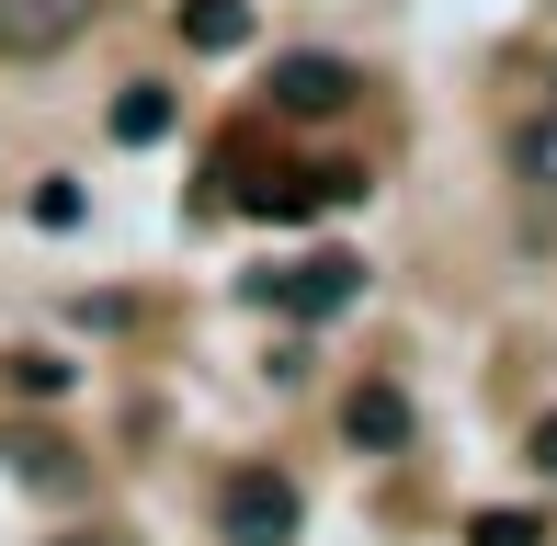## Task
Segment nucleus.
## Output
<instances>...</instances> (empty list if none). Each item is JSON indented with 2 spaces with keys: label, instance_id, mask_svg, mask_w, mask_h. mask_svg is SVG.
I'll return each instance as SVG.
<instances>
[{
  "label": "nucleus",
  "instance_id": "nucleus-8",
  "mask_svg": "<svg viewBox=\"0 0 557 546\" xmlns=\"http://www.w3.org/2000/svg\"><path fill=\"white\" fill-rule=\"evenodd\" d=\"M114 137H125V148H160V137H171V91H160V80H125V91H114Z\"/></svg>",
  "mask_w": 557,
  "mask_h": 546
},
{
  "label": "nucleus",
  "instance_id": "nucleus-12",
  "mask_svg": "<svg viewBox=\"0 0 557 546\" xmlns=\"http://www.w3.org/2000/svg\"><path fill=\"white\" fill-rule=\"evenodd\" d=\"M35 228H81V183H69V171L35 183Z\"/></svg>",
  "mask_w": 557,
  "mask_h": 546
},
{
  "label": "nucleus",
  "instance_id": "nucleus-13",
  "mask_svg": "<svg viewBox=\"0 0 557 546\" xmlns=\"http://www.w3.org/2000/svg\"><path fill=\"white\" fill-rule=\"evenodd\" d=\"M523 456H535V467H546V479H557V410L535 421V433H523Z\"/></svg>",
  "mask_w": 557,
  "mask_h": 546
},
{
  "label": "nucleus",
  "instance_id": "nucleus-1",
  "mask_svg": "<svg viewBox=\"0 0 557 546\" xmlns=\"http://www.w3.org/2000/svg\"><path fill=\"white\" fill-rule=\"evenodd\" d=\"M352 296H364V262L352 251H308L285 273H250V308H285V319H342Z\"/></svg>",
  "mask_w": 557,
  "mask_h": 546
},
{
  "label": "nucleus",
  "instance_id": "nucleus-4",
  "mask_svg": "<svg viewBox=\"0 0 557 546\" xmlns=\"http://www.w3.org/2000/svg\"><path fill=\"white\" fill-rule=\"evenodd\" d=\"M91 35V0H0V58H58Z\"/></svg>",
  "mask_w": 557,
  "mask_h": 546
},
{
  "label": "nucleus",
  "instance_id": "nucleus-14",
  "mask_svg": "<svg viewBox=\"0 0 557 546\" xmlns=\"http://www.w3.org/2000/svg\"><path fill=\"white\" fill-rule=\"evenodd\" d=\"M58 546H125V535H58Z\"/></svg>",
  "mask_w": 557,
  "mask_h": 546
},
{
  "label": "nucleus",
  "instance_id": "nucleus-10",
  "mask_svg": "<svg viewBox=\"0 0 557 546\" xmlns=\"http://www.w3.org/2000/svg\"><path fill=\"white\" fill-rule=\"evenodd\" d=\"M467 546H546V512H467Z\"/></svg>",
  "mask_w": 557,
  "mask_h": 546
},
{
  "label": "nucleus",
  "instance_id": "nucleus-3",
  "mask_svg": "<svg viewBox=\"0 0 557 546\" xmlns=\"http://www.w3.org/2000/svg\"><path fill=\"white\" fill-rule=\"evenodd\" d=\"M262 91H273V114H342L364 80H352L342 58H319V46H296V58H273V80H262Z\"/></svg>",
  "mask_w": 557,
  "mask_h": 546
},
{
  "label": "nucleus",
  "instance_id": "nucleus-5",
  "mask_svg": "<svg viewBox=\"0 0 557 546\" xmlns=\"http://www.w3.org/2000/svg\"><path fill=\"white\" fill-rule=\"evenodd\" d=\"M171 35H183L194 58H239L250 46V0H171Z\"/></svg>",
  "mask_w": 557,
  "mask_h": 546
},
{
  "label": "nucleus",
  "instance_id": "nucleus-6",
  "mask_svg": "<svg viewBox=\"0 0 557 546\" xmlns=\"http://www.w3.org/2000/svg\"><path fill=\"white\" fill-rule=\"evenodd\" d=\"M342 433L364 444V456H398V444H410V399H398V387H352V399H342Z\"/></svg>",
  "mask_w": 557,
  "mask_h": 546
},
{
  "label": "nucleus",
  "instance_id": "nucleus-9",
  "mask_svg": "<svg viewBox=\"0 0 557 546\" xmlns=\"http://www.w3.org/2000/svg\"><path fill=\"white\" fill-rule=\"evenodd\" d=\"M0 456H12V467H23V479H35V489H81V456H69L58 433H12V444H0Z\"/></svg>",
  "mask_w": 557,
  "mask_h": 546
},
{
  "label": "nucleus",
  "instance_id": "nucleus-2",
  "mask_svg": "<svg viewBox=\"0 0 557 546\" xmlns=\"http://www.w3.org/2000/svg\"><path fill=\"white\" fill-rule=\"evenodd\" d=\"M308 524V501H296V479H273V467H239V479L216 489V535L227 546H296Z\"/></svg>",
  "mask_w": 557,
  "mask_h": 546
},
{
  "label": "nucleus",
  "instance_id": "nucleus-7",
  "mask_svg": "<svg viewBox=\"0 0 557 546\" xmlns=\"http://www.w3.org/2000/svg\"><path fill=\"white\" fill-rule=\"evenodd\" d=\"M512 183H535V194H557V103H535L512 126Z\"/></svg>",
  "mask_w": 557,
  "mask_h": 546
},
{
  "label": "nucleus",
  "instance_id": "nucleus-11",
  "mask_svg": "<svg viewBox=\"0 0 557 546\" xmlns=\"http://www.w3.org/2000/svg\"><path fill=\"white\" fill-rule=\"evenodd\" d=\"M12 387L23 399H69V364L58 353H12Z\"/></svg>",
  "mask_w": 557,
  "mask_h": 546
}]
</instances>
